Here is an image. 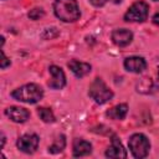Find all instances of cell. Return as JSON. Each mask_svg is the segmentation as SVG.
I'll list each match as a JSON object with an SVG mask.
<instances>
[{"instance_id":"6da1fadb","label":"cell","mask_w":159,"mask_h":159,"mask_svg":"<svg viewBox=\"0 0 159 159\" xmlns=\"http://www.w3.org/2000/svg\"><path fill=\"white\" fill-rule=\"evenodd\" d=\"M53 12L63 22H75L81 16L77 0H55Z\"/></svg>"},{"instance_id":"7a4b0ae2","label":"cell","mask_w":159,"mask_h":159,"mask_svg":"<svg viewBox=\"0 0 159 159\" xmlns=\"http://www.w3.org/2000/svg\"><path fill=\"white\" fill-rule=\"evenodd\" d=\"M11 97L15 98L16 101L34 104L37 103L43 97V89L36 83H27L12 91Z\"/></svg>"},{"instance_id":"3957f363","label":"cell","mask_w":159,"mask_h":159,"mask_svg":"<svg viewBox=\"0 0 159 159\" xmlns=\"http://www.w3.org/2000/svg\"><path fill=\"white\" fill-rule=\"evenodd\" d=\"M88 94L98 104L107 103L108 101H111L113 98L112 89H109L107 87V84L103 82V80L99 77L94 78V81L91 83L89 89H88Z\"/></svg>"},{"instance_id":"277c9868","label":"cell","mask_w":159,"mask_h":159,"mask_svg":"<svg viewBox=\"0 0 159 159\" xmlns=\"http://www.w3.org/2000/svg\"><path fill=\"white\" fill-rule=\"evenodd\" d=\"M128 145H129V149H130V153L133 154V157L138 158V159L145 158L149 153V149H150L149 139L142 133L133 134L129 138Z\"/></svg>"},{"instance_id":"5b68a950","label":"cell","mask_w":159,"mask_h":159,"mask_svg":"<svg viewBox=\"0 0 159 159\" xmlns=\"http://www.w3.org/2000/svg\"><path fill=\"white\" fill-rule=\"evenodd\" d=\"M149 6L144 1H137L134 2L124 14V20L130 22H143L148 17Z\"/></svg>"},{"instance_id":"8992f818","label":"cell","mask_w":159,"mask_h":159,"mask_svg":"<svg viewBox=\"0 0 159 159\" xmlns=\"http://www.w3.org/2000/svg\"><path fill=\"white\" fill-rule=\"evenodd\" d=\"M39 137L36 134H24L22 137H20L17 139V148L24 152V153H27V154H32L37 147H39Z\"/></svg>"},{"instance_id":"52a82bcc","label":"cell","mask_w":159,"mask_h":159,"mask_svg":"<svg viewBox=\"0 0 159 159\" xmlns=\"http://www.w3.org/2000/svg\"><path fill=\"white\" fill-rule=\"evenodd\" d=\"M48 71L51 73V80L48 81V87L52 89H61L66 84V76L61 67L58 66H50Z\"/></svg>"},{"instance_id":"ba28073f","label":"cell","mask_w":159,"mask_h":159,"mask_svg":"<svg viewBox=\"0 0 159 159\" xmlns=\"http://www.w3.org/2000/svg\"><path fill=\"white\" fill-rule=\"evenodd\" d=\"M5 116L15 123H24L29 119L30 112L26 108L12 106V107H9V108L5 109Z\"/></svg>"},{"instance_id":"9c48e42d","label":"cell","mask_w":159,"mask_h":159,"mask_svg":"<svg viewBox=\"0 0 159 159\" xmlns=\"http://www.w3.org/2000/svg\"><path fill=\"white\" fill-rule=\"evenodd\" d=\"M124 68L129 72L140 73L147 68V62L143 57H139V56L127 57L124 60Z\"/></svg>"},{"instance_id":"30bf717a","label":"cell","mask_w":159,"mask_h":159,"mask_svg":"<svg viewBox=\"0 0 159 159\" xmlns=\"http://www.w3.org/2000/svg\"><path fill=\"white\" fill-rule=\"evenodd\" d=\"M106 157L107 158H116V159L127 158V152L123 148L120 140L116 135H113L111 139V147L106 150Z\"/></svg>"},{"instance_id":"8fae6325","label":"cell","mask_w":159,"mask_h":159,"mask_svg":"<svg viewBox=\"0 0 159 159\" xmlns=\"http://www.w3.org/2000/svg\"><path fill=\"white\" fill-rule=\"evenodd\" d=\"M112 40L117 46L124 47L132 42L133 34H132V31H129L127 29H117L112 32Z\"/></svg>"},{"instance_id":"7c38bea8","label":"cell","mask_w":159,"mask_h":159,"mask_svg":"<svg viewBox=\"0 0 159 159\" xmlns=\"http://www.w3.org/2000/svg\"><path fill=\"white\" fill-rule=\"evenodd\" d=\"M67 66L72 71V73L78 78H82V77H84L86 75H88L91 72V65L89 63L81 62V61H77V60L70 61L67 63Z\"/></svg>"},{"instance_id":"4fadbf2b","label":"cell","mask_w":159,"mask_h":159,"mask_svg":"<svg viewBox=\"0 0 159 159\" xmlns=\"http://www.w3.org/2000/svg\"><path fill=\"white\" fill-rule=\"evenodd\" d=\"M73 157L78 158V157H84L91 154L92 152V145L89 142L83 140V139H76L73 142Z\"/></svg>"},{"instance_id":"5bb4252c","label":"cell","mask_w":159,"mask_h":159,"mask_svg":"<svg viewBox=\"0 0 159 159\" xmlns=\"http://www.w3.org/2000/svg\"><path fill=\"white\" fill-rule=\"evenodd\" d=\"M127 112H128V106L124 104V103H120V104L114 106L109 111H107L106 114H107V117H109V118H112L114 120H122V119L125 118Z\"/></svg>"},{"instance_id":"9a60e30c","label":"cell","mask_w":159,"mask_h":159,"mask_svg":"<svg viewBox=\"0 0 159 159\" xmlns=\"http://www.w3.org/2000/svg\"><path fill=\"white\" fill-rule=\"evenodd\" d=\"M66 147V138L65 135H60L51 147H48V152L52 153V154H57V153H61Z\"/></svg>"},{"instance_id":"2e32d148","label":"cell","mask_w":159,"mask_h":159,"mask_svg":"<svg viewBox=\"0 0 159 159\" xmlns=\"http://www.w3.org/2000/svg\"><path fill=\"white\" fill-rule=\"evenodd\" d=\"M37 114H39V117H40L45 123H53V122H55V116H53L52 111L48 109V108H45V107L37 108Z\"/></svg>"},{"instance_id":"e0dca14e","label":"cell","mask_w":159,"mask_h":159,"mask_svg":"<svg viewBox=\"0 0 159 159\" xmlns=\"http://www.w3.org/2000/svg\"><path fill=\"white\" fill-rule=\"evenodd\" d=\"M58 35H60L58 30H57L56 27H51V29H46L41 36H42V39H45V40H51V39L57 37Z\"/></svg>"},{"instance_id":"ac0fdd59","label":"cell","mask_w":159,"mask_h":159,"mask_svg":"<svg viewBox=\"0 0 159 159\" xmlns=\"http://www.w3.org/2000/svg\"><path fill=\"white\" fill-rule=\"evenodd\" d=\"M43 15H45V11H43L41 7H35V9L30 10L29 14H27V16H29L31 20H39V19L43 17Z\"/></svg>"},{"instance_id":"d6986e66","label":"cell","mask_w":159,"mask_h":159,"mask_svg":"<svg viewBox=\"0 0 159 159\" xmlns=\"http://www.w3.org/2000/svg\"><path fill=\"white\" fill-rule=\"evenodd\" d=\"M10 63H11V62H10V60L5 56L4 51H1V63H0V67H1V68H6Z\"/></svg>"},{"instance_id":"ffe728a7","label":"cell","mask_w":159,"mask_h":159,"mask_svg":"<svg viewBox=\"0 0 159 159\" xmlns=\"http://www.w3.org/2000/svg\"><path fill=\"white\" fill-rule=\"evenodd\" d=\"M107 1H108V0H89V2H91L93 6H96V7H101V6H103Z\"/></svg>"},{"instance_id":"44dd1931","label":"cell","mask_w":159,"mask_h":159,"mask_svg":"<svg viewBox=\"0 0 159 159\" xmlns=\"http://www.w3.org/2000/svg\"><path fill=\"white\" fill-rule=\"evenodd\" d=\"M153 22L159 26V12H157V14L153 16Z\"/></svg>"},{"instance_id":"7402d4cb","label":"cell","mask_w":159,"mask_h":159,"mask_svg":"<svg viewBox=\"0 0 159 159\" xmlns=\"http://www.w3.org/2000/svg\"><path fill=\"white\" fill-rule=\"evenodd\" d=\"M157 88L159 89V68H158V80H157Z\"/></svg>"},{"instance_id":"603a6c76","label":"cell","mask_w":159,"mask_h":159,"mask_svg":"<svg viewBox=\"0 0 159 159\" xmlns=\"http://www.w3.org/2000/svg\"><path fill=\"white\" fill-rule=\"evenodd\" d=\"M153 1H159V0H153Z\"/></svg>"}]
</instances>
